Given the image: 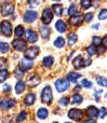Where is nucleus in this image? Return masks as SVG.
I'll use <instances>...</instances> for the list:
<instances>
[{
	"instance_id": "f257e3e1",
	"label": "nucleus",
	"mask_w": 107,
	"mask_h": 123,
	"mask_svg": "<svg viewBox=\"0 0 107 123\" xmlns=\"http://www.w3.org/2000/svg\"><path fill=\"white\" fill-rule=\"evenodd\" d=\"M52 98H53L52 97V90L49 85H47V86L42 90V93H41V100H42V103H44V104H51Z\"/></svg>"
},
{
	"instance_id": "f03ea898",
	"label": "nucleus",
	"mask_w": 107,
	"mask_h": 123,
	"mask_svg": "<svg viewBox=\"0 0 107 123\" xmlns=\"http://www.w3.org/2000/svg\"><path fill=\"white\" fill-rule=\"evenodd\" d=\"M0 26H1L2 34L6 37H10L12 35V26H11V23L9 21H2Z\"/></svg>"
},
{
	"instance_id": "7ed1b4c3",
	"label": "nucleus",
	"mask_w": 107,
	"mask_h": 123,
	"mask_svg": "<svg viewBox=\"0 0 107 123\" xmlns=\"http://www.w3.org/2000/svg\"><path fill=\"white\" fill-rule=\"evenodd\" d=\"M52 18H53V13H52L51 9H49V8L44 9L42 12V16H41L42 22L45 25H48V24H50L52 22Z\"/></svg>"
},
{
	"instance_id": "20e7f679",
	"label": "nucleus",
	"mask_w": 107,
	"mask_h": 123,
	"mask_svg": "<svg viewBox=\"0 0 107 123\" xmlns=\"http://www.w3.org/2000/svg\"><path fill=\"white\" fill-rule=\"evenodd\" d=\"M83 22V15L81 13H75L74 15H71V17L69 18V24L71 26H78Z\"/></svg>"
},
{
	"instance_id": "39448f33",
	"label": "nucleus",
	"mask_w": 107,
	"mask_h": 123,
	"mask_svg": "<svg viewBox=\"0 0 107 123\" xmlns=\"http://www.w3.org/2000/svg\"><path fill=\"white\" fill-rule=\"evenodd\" d=\"M14 12V6L9 2H6V3H2L1 6V13L3 16H8V15H11Z\"/></svg>"
},
{
	"instance_id": "423d86ee",
	"label": "nucleus",
	"mask_w": 107,
	"mask_h": 123,
	"mask_svg": "<svg viewBox=\"0 0 107 123\" xmlns=\"http://www.w3.org/2000/svg\"><path fill=\"white\" fill-rule=\"evenodd\" d=\"M39 53V48L38 47H30L29 49H27L25 51V56L28 60H34L38 56Z\"/></svg>"
},
{
	"instance_id": "0eeeda50",
	"label": "nucleus",
	"mask_w": 107,
	"mask_h": 123,
	"mask_svg": "<svg viewBox=\"0 0 107 123\" xmlns=\"http://www.w3.org/2000/svg\"><path fill=\"white\" fill-rule=\"evenodd\" d=\"M69 83L67 80H64V79H58L55 82V87L58 92H64L68 89Z\"/></svg>"
},
{
	"instance_id": "6e6552de",
	"label": "nucleus",
	"mask_w": 107,
	"mask_h": 123,
	"mask_svg": "<svg viewBox=\"0 0 107 123\" xmlns=\"http://www.w3.org/2000/svg\"><path fill=\"white\" fill-rule=\"evenodd\" d=\"M38 17V13L36 11H27L24 14V22L25 23H32L36 21V18Z\"/></svg>"
},
{
	"instance_id": "1a4fd4ad",
	"label": "nucleus",
	"mask_w": 107,
	"mask_h": 123,
	"mask_svg": "<svg viewBox=\"0 0 107 123\" xmlns=\"http://www.w3.org/2000/svg\"><path fill=\"white\" fill-rule=\"evenodd\" d=\"M68 117L70 119L75 120V121H79L81 120L82 118V111L80 109H77V108H74V109H70L68 111Z\"/></svg>"
},
{
	"instance_id": "9d476101",
	"label": "nucleus",
	"mask_w": 107,
	"mask_h": 123,
	"mask_svg": "<svg viewBox=\"0 0 107 123\" xmlns=\"http://www.w3.org/2000/svg\"><path fill=\"white\" fill-rule=\"evenodd\" d=\"M25 37H26V40H27L28 42H30V43H34V42H36V41L38 40V34H37L36 31H34V30H31V29L26 30Z\"/></svg>"
},
{
	"instance_id": "9b49d317",
	"label": "nucleus",
	"mask_w": 107,
	"mask_h": 123,
	"mask_svg": "<svg viewBox=\"0 0 107 123\" xmlns=\"http://www.w3.org/2000/svg\"><path fill=\"white\" fill-rule=\"evenodd\" d=\"M41 82V79H40V77L38 76V74H31L30 77H28V79H27V84L29 85L30 87H35V86H37V85L39 84V83Z\"/></svg>"
},
{
	"instance_id": "f8f14e48",
	"label": "nucleus",
	"mask_w": 107,
	"mask_h": 123,
	"mask_svg": "<svg viewBox=\"0 0 107 123\" xmlns=\"http://www.w3.org/2000/svg\"><path fill=\"white\" fill-rule=\"evenodd\" d=\"M12 45L15 50H17V51H23V50H25V48H26V42L24 40H22V39H15V40L12 42Z\"/></svg>"
},
{
	"instance_id": "ddd939ff",
	"label": "nucleus",
	"mask_w": 107,
	"mask_h": 123,
	"mask_svg": "<svg viewBox=\"0 0 107 123\" xmlns=\"http://www.w3.org/2000/svg\"><path fill=\"white\" fill-rule=\"evenodd\" d=\"M39 32H40V36L43 39H48L50 37V34H51V29L47 25H42L39 28Z\"/></svg>"
},
{
	"instance_id": "4468645a",
	"label": "nucleus",
	"mask_w": 107,
	"mask_h": 123,
	"mask_svg": "<svg viewBox=\"0 0 107 123\" xmlns=\"http://www.w3.org/2000/svg\"><path fill=\"white\" fill-rule=\"evenodd\" d=\"M32 66H34V63H32L30 60H28V58H23V60L19 62V67L24 70L30 69Z\"/></svg>"
},
{
	"instance_id": "2eb2a0df",
	"label": "nucleus",
	"mask_w": 107,
	"mask_h": 123,
	"mask_svg": "<svg viewBox=\"0 0 107 123\" xmlns=\"http://www.w3.org/2000/svg\"><path fill=\"white\" fill-rule=\"evenodd\" d=\"M83 62H84L83 57H82L81 55H79L73 61V65H74V67H75L76 69H79V68H81V67H83L84 66Z\"/></svg>"
},
{
	"instance_id": "dca6fc26",
	"label": "nucleus",
	"mask_w": 107,
	"mask_h": 123,
	"mask_svg": "<svg viewBox=\"0 0 107 123\" xmlns=\"http://www.w3.org/2000/svg\"><path fill=\"white\" fill-rule=\"evenodd\" d=\"M15 100L14 99H3L2 102H0V106L2 109H9L10 107L14 106Z\"/></svg>"
},
{
	"instance_id": "f3484780",
	"label": "nucleus",
	"mask_w": 107,
	"mask_h": 123,
	"mask_svg": "<svg viewBox=\"0 0 107 123\" xmlns=\"http://www.w3.org/2000/svg\"><path fill=\"white\" fill-rule=\"evenodd\" d=\"M87 115L90 118H96L99 116V110H97L96 107L94 106H90L88 109H87Z\"/></svg>"
},
{
	"instance_id": "a211bd4d",
	"label": "nucleus",
	"mask_w": 107,
	"mask_h": 123,
	"mask_svg": "<svg viewBox=\"0 0 107 123\" xmlns=\"http://www.w3.org/2000/svg\"><path fill=\"white\" fill-rule=\"evenodd\" d=\"M35 99H36V97H35V94H32V93H28L27 95L25 96L24 103H25L26 106H31V105L35 103Z\"/></svg>"
},
{
	"instance_id": "6ab92c4d",
	"label": "nucleus",
	"mask_w": 107,
	"mask_h": 123,
	"mask_svg": "<svg viewBox=\"0 0 107 123\" xmlns=\"http://www.w3.org/2000/svg\"><path fill=\"white\" fill-rule=\"evenodd\" d=\"M48 116H49V111L45 108H40L37 111V117H38L39 119L43 120V119H45V118H48Z\"/></svg>"
},
{
	"instance_id": "aec40b11",
	"label": "nucleus",
	"mask_w": 107,
	"mask_h": 123,
	"mask_svg": "<svg viewBox=\"0 0 107 123\" xmlns=\"http://www.w3.org/2000/svg\"><path fill=\"white\" fill-rule=\"evenodd\" d=\"M79 78H81V74H77V72H69L67 74V80L70 81V82H76Z\"/></svg>"
},
{
	"instance_id": "412c9836",
	"label": "nucleus",
	"mask_w": 107,
	"mask_h": 123,
	"mask_svg": "<svg viewBox=\"0 0 107 123\" xmlns=\"http://www.w3.org/2000/svg\"><path fill=\"white\" fill-rule=\"evenodd\" d=\"M55 28L57 29V31L65 32L66 31V24H65L63 21H57L55 24Z\"/></svg>"
},
{
	"instance_id": "4be33fe9",
	"label": "nucleus",
	"mask_w": 107,
	"mask_h": 123,
	"mask_svg": "<svg viewBox=\"0 0 107 123\" xmlns=\"http://www.w3.org/2000/svg\"><path fill=\"white\" fill-rule=\"evenodd\" d=\"M24 90H25V83L23 81H17L16 85H15V92L17 94H21L24 92Z\"/></svg>"
},
{
	"instance_id": "5701e85b",
	"label": "nucleus",
	"mask_w": 107,
	"mask_h": 123,
	"mask_svg": "<svg viewBox=\"0 0 107 123\" xmlns=\"http://www.w3.org/2000/svg\"><path fill=\"white\" fill-rule=\"evenodd\" d=\"M54 63V58L52 57V56H47V57L43 58V65H44V67H51L52 65H53Z\"/></svg>"
},
{
	"instance_id": "b1692460",
	"label": "nucleus",
	"mask_w": 107,
	"mask_h": 123,
	"mask_svg": "<svg viewBox=\"0 0 107 123\" xmlns=\"http://www.w3.org/2000/svg\"><path fill=\"white\" fill-rule=\"evenodd\" d=\"M52 9H53V11L55 12V14L57 15V16H61V15H62V13H63V6L62 4H53Z\"/></svg>"
},
{
	"instance_id": "393cba45",
	"label": "nucleus",
	"mask_w": 107,
	"mask_h": 123,
	"mask_svg": "<svg viewBox=\"0 0 107 123\" xmlns=\"http://www.w3.org/2000/svg\"><path fill=\"white\" fill-rule=\"evenodd\" d=\"M82 100H83L82 96L79 95V94H76V95H74L73 97H71L70 102H71V104H81Z\"/></svg>"
},
{
	"instance_id": "a878e982",
	"label": "nucleus",
	"mask_w": 107,
	"mask_h": 123,
	"mask_svg": "<svg viewBox=\"0 0 107 123\" xmlns=\"http://www.w3.org/2000/svg\"><path fill=\"white\" fill-rule=\"evenodd\" d=\"M77 40H78L77 35H76V34H73V32H70V34H69V36H68V44H69V45L75 44V43L77 42Z\"/></svg>"
},
{
	"instance_id": "bb28decb",
	"label": "nucleus",
	"mask_w": 107,
	"mask_h": 123,
	"mask_svg": "<svg viewBox=\"0 0 107 123\" xmlns=\"http://www.w3.org/2000/svg\"><path fill=\"white\" fill-rule=\"evenodd\" d=\"M54 45L56 48H63L65 45V39L63 37H58L55 41H54Z\"/></svg>"
},
{
	"instance_id": "cd10ccee",
	"label": "nucleus",
	"mask_w": 107,
	"mask_h": 123,
	"mask_svg": "<svg viewBox=\"0 0 107 123\" xmlns=\"http://www.w3.org/2000/svg\"><path fill=\"white\" fill-rule=\"evenodd\" d=\"M23 35H24V27L22 25L16 26V28H15V36L17 38H21Z\"/></svg>"
},
{
	"instance_id": "c85d7f7f",
	"label": "nucleus",
	"mask_w": 107,
	"mask_h": 123,
	"mask_svg": "<svg viewBox=\"0 0 107 123\" xmlns=\"http://www.w3.org/2000/svg\"><path fill=\"white\" fill-rule=\"evenodd\" d=\"M9 77V72L8 70L3 69V70H0V83H2L3 81H6Z\"/></svg>"
},
{
	"instance_id": "c756f323",
	"label": "nucleus",
	"mask_w": 107,
	"mask_h": 123,
	"mask_svg": "<svg viewBox=\"0 0 107 123\" xmlns=\"http://www.w3.org/2000/svg\"><path fill=\"white\" fill-rule=\"evenodd\" d=\"M26 118H27V112L26 111H21L16 118V122H23Z\"/></svg>"
},
{
	"instance_id": "7c9ffc66",
	"label": "nucleus",
	"mask_w": 107,
	"mask_h": 123,
	"mask_svg": "<svg viewBox=\"0 0 107 123\" xmlns=\"http://www.w3.org/2000/svg\"><path fill=\"white\" fill-rule=\"evenodd\" d=\"M24 72H25V70L22 69L21 67H19V68H16V69H15L14 74H15V77H16L17 79H21L22 77L24 76Z\"/></svg>"
},
{
	"instance_id": "2f4dec72",
	"label": "nucleus",
	"mask_w": 107,
	"mask_h": 123,
	"mask_svg": "<svg viewBox=\"0 0 107 123\" xmlns=\"http://www.w3.org/2000/svg\"><path fill=\"white\" fill-rule=\"evenodd\" d=\"M9 51V44L6 42H1L0 41V52H3V53H6V52Z\"/></svg>"
},
{
	"instance_id": "473e14b6",
	"label": "nucleus",
	"mask_w": 107,
	"mask_h": 123,
	"mask_svg": "<svg viewBox=\"0 0 107 123\" xmlns=\"http://www.w3.org/2000/svg\"><path fill=\"white\" fill-rule=\"evenodd\" d=\"M6 66H8V61H6V58L0 57V70L6 69Z\"/></svg>"
},
{
	"instance_id": "72a5a7b5",
	"label": "nucleus",
	"mask_w": 107,
	"mask_h": 123,
	"mask_svg": "<svg viewBox=\"0 0 107 123\" xmlns=\"http://www.w3.org/2000/svg\"><path fill=\"white\" fill-rule=\"evenodd\" d=\"M91 4H92V1H91V0H81V6L83 9L90 8Z\"/></svg>"
},
{
	"instance_id": "f704fd0d",
	"label": "nucleus",
	"mask_w": 107,
	"mask_h": 123,
	"mask_svg": "<svg viewBox=\"0 0 107 123\" xmlns=\"http://www.w3.org/2000/svg\"><path fill=\"white\" fill-rule=\"evenodd\" d=\"M58 103H60V105L62 107H66L67 105H68V103H69V98L68 97H63V98H61Z\"/></svg>"
},
{
	"instance_id": "c9c22d12",
	"label": "nucleus",
	"mask_w": 107,
	"mask_h": 123,
	"mask_svg": "<svg viewBox=\"0 0 107 123\" xmlns=\"http://www.w3.org/2000/svg\"><path fill=\"white\" fill-rule=\"evenodd\" d=\"M96 53V47H95V45H90V47L88 48V54L89 55H94V54Z\"/></svg>"
},
{
	"instance_id": "e433bc0d",
	"label": "nucleus",
	"mask_w": 107,
	"mask_h": 123,
	"mask_svg": "<svg viewBox=\"0 0 107 123\" xmlns=\"http://www.w3.org/2000/svg\"><path fill=\"white\" fill-rule=\"evenodd\" d=\"M92 41H93V45H101L102 44V39L100 38V37H97V36H94L93 37V39H92Z\"/></svg>"
},
{
	"instance_id": "4c0bfd02",
	"label": "nucleus",
	"mask_w": 107,
	"mask_h": 123,
	"mask_svg": "<svg viewBox=\"0 0 107 123\" xmlns=\"http://www.w3.org/2000/svg\"><path fill=\"white\" fill-rule=\"evenodd\" d=\"M97 83H99L100 85H102V86H106L107 85V82H106V79L104 78V77H99L97 78Z\"/></svg>"
},
{
	"instance_id": "58836bf2",
	"label": "nucleus",
	"mask_w": 107,
	"mask_h": 123,
	"mask_svg": "<svg viewBox=\"0 0 107 123\" xmlns=\"http://www.w3.org/2000/svg\"><path fill=\"white\" fill-rule=\"evenodd\" d=\"M106 17H107V10L106 9H103V10L99 13V18L100 19H105Z\"/></svg>"
},
{
	"instance_id": "ea45409f",
	"label": "nucleus",
	"mask_w": 107,
	"mask_h": 123,
	"mask_svg": "<svg viewBox=\"0 0 107 123\" xmlns=\"http://www.w3.org/2000/svg\"><path fill=\"white\" fill-rule=\"evenodd\" d=\"M76 12H77V6H76V4H71V6H69L68 14H69V15H74Z\"/></svg>"
},
{
	"instance_id": "a19ab883",
	"label": "nucleus",
	"mask_w": 107,
	"mask_h": 123,
	"mask_svg": "<svg viewBox=\"0 0 107 123\" xmlns=\"http://www.w3.org/2000/svg\"><path fill=\"white\" fill-rule=\"evenodd\" d=\"M82 85H83L84 87H88V89H90V87H92V83L90 82V81H88L87 79H83L82 80Z\"/></svg>"
},
{
	"instance_id": "79ce46f5",
	"label": "nucleus",
	"mask_w": 107,
	"mask_h": 123,
	"mask_svg": "<svg viewBox=\"0 0 107 123\" xmlns=\"http://www.w3.org/2000/svg\"><path fill=\"white\" fill-rule=\"evenodd\" d=\"M28 4H29L30 8H35V6H39V1L38 0H30V1L28 2Z\"/></svg>"
},
{
	"instance_id": "37998d69",
	"label": "nucleus",
	"mask_w": 107,
	"mask_h": 123,
	"mask_svg": "<svg viewBox=\"0 0 107 123\" xmlns=\"http://www.w3.org/2000/svg\"><path fill=\"white\" fill-rule=\"evenodd\" d=\"M83 18H84V21H86V22H90V21H92V18H93V14H92V13H87L86 16H83Z\"/></svg>"
},
{
	"instance_id": "c03bdc74",
	"label": "nucleus",
	"mask_w": 107,
	"mask_h": 123,
	"mask_svg": "<svg viewBox=\"0 0 107 123\" xmlns=\"http://www.w3.org/2000/svg\"><path fill=\"white\" fill-rule=\"evenodd\" d=\"M100 113V118H102V119H103V118H105V116H106V108H102L101 109V112H99Z\"/></svg>"
},
{
	"instance_id": "a18cd8bd",
	"label": "nucleus",
	"mask_w": 107,
	"mask_h": 123,
	"mask_svg": "<svg viewBox=\"0 0 107 123\" xmlns=\"http://www.w3.org/2000/svg\"><path fill=\"white\" fill-rule=\"evenodd\" d=\"M105 49H106V48L105 47H104V45H99V52H100V53H104V52H105Z\"/></svg>"
},
{
	"instance_id": "49530a36",
	"label": "nucleus",
	"mask_w": 107,
	"mask_h": 123,
	"mask_svg": "<svg viewBox=\"0 0 107 123\" xmlns=\"http://www.w3.org/2000/svg\"><path fill=\"white\" fill-rule=\"evenodd\" d=\"M10 90H11V86H10L9 84H6V85L3 86V92H9Z\"/></svg>"
},
{
	"instance_id": "de8ad7c7",
	"label": "nucleus",
	"mask_w": 107,
	"mask_h": 123,
	"mask_svg": "<svg viewBox=\"0 0 107 123\" xmlns=\"http://www.w3.org/2000/svg\"><path fill=\"white\" fill-rule=\"evenodd\" d=\"M82 123H96V122L94 120H86V121H83Z\"/></svg>"
},
{
	"instance_id": "09e8293b",
	"label": "nucleus",
	"mask_w": 107,
	"mask_h": 123,
	"mask_svg": "<svg viewBox=\"0 0 107 123\" xmlns=\"http://www.w3.org/2000/svg\"><path fill=\"white\" fill-rule=\"evenodd\" d=\"M93 28H94V29H99V28H100V25H97V24H96V25L93 26Z\"/></svg>"
},
{
	"instance_id": "8fccbe9b",
	"label": "nucleus",
	"mask_w": 107,
	"mask_h": 123,
	"mask_svg": "<svg viewBox=\"0 0 107 123\" xmlns=\"http://www.w3.org/2000/svg\"><path fill=\"white\" fill-rule=\"evenodd\" d=\"M79 90H80V86H79V85H77V86H76V89H75V91H76V92H78Z\"/></svg>"
},
{
	"instance_id": "3c124183",
	"label": "nucleus",
	"mask_w": 107,
	"mask_h": 123,
	"mask_svg": "<svg viewBox=\"0 0 107 123\" xmlns=\"http://www.w3.org/2000/svg\"><path fill=\"white\" fill-rule=\"evenodd\" d=\"M53 1H60V0H53Z\"/></svg>"
},
{
	"instance_id": "603ef678",
	"label": "nucleus",
	"mask_w": 107,
	"mask_h": 123,
	"mask_svg": "<svg viewBox=\"0 0 107 123\" xmlns=\"http://www.w3.org/2000/svg\"><path fill=\"white\" fill-rule=\"evenodd\" d=\"M65 123H69V122H65Z\"/></svg>"
},
{
	"instance_id": "864d4df0",
	"label": "nucleus",
	"mask_w": 107,
	"mask_h": 123,
	"mask_svg": "<svg viewBox=\"0 0 107 123\" xmlns=\"http://www.w3.org/2000/svg\"><path fill=\"white\" fill-rule=\"evenodd\" d=\"M53 123H57V122H53Z\"/></svg>"
}]
</instances>
